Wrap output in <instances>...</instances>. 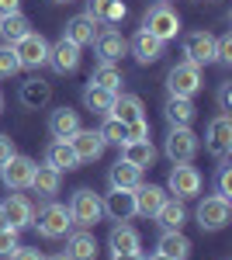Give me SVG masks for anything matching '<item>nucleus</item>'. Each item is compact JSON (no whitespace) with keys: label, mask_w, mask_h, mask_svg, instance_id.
<instances>
[{"label":"nucleus","mask_w":232,"mask_h":260,"mask_svg":"<svg viewBox=\"0 0 232 260\" xmlns=\"http://www.w3.org/2000/svg\"><path fill=\"white\" fill-rule=\"evenodd\" d=\"M201 184H205V180H201V170H197V167H191V163H174V170H170V177H167V194L187 201L201 191Z\"/></svg>","instance_id":"39448f33"},{"label":"nucleus","mask_w":232,"mask_h":260,"mask_svg":"<svg viewBox=\"0 0 232 260\" xmlns=\"http://www.w3.org/2000/svg\"><path fill=\"white\" fill-rule=\"evenodd\" d=\"M0 208H4V215H7V225L18 229V233L35 222V205L24 198V194H7V201H4Z\"/></svg>","instance_id":"ddd939ff"},{"label":"nucleus","mask_w":232,"mask_h":260,"mask_svg":"<svg viewBox=\"0 0 232 260\" xmlns=\"http://www.w3.org/2000/svg\"><path fill=\"white\" fill-rule=\"evenodd\" d=\"M108 250H111V253H139V250H142V236H139L132 225L118 222L115 229L108 233Z\"/></svg>","instance_id":"5701e85b"},{"label":"nucleus","mask_w":232,"mask_h":260,"mask_svg":"<svg viewBox=\"0 0 232 260\" xmlns=\"http://www.w3.org/2000/svg\"><path fill=\"white\" fill-rule=\"evenodd\" d=\"M197 225L205 229V233H218V229H225L232 219V205L229 198H218V194H212V198H205L201 205H197Z\"/></svg>","instance_id":"423d86ee"},{"label":"nucleus","mask_w":232,"mask_h":260,"mask_svg":"<svg viewBox=\"0 0 232 260\" xmlns=\"http://www.w3.org/2000/svg\"><path fill=\"white\" fill-rule=\"evenodd\" d=\"M70 219H73V225H80V229H90V225H97L101 222V215H104V208H101V198H97L90 187H80V191H73V198H70Z\"/></svg>","instance_id":"7ed1b4c3"},{"label":"nucleus","mask_w":232,"mask_h":260,"mask_svg":"<svg viewBox=\"0 0 232 260\" xmlns=\"http://www.w3.org/2000/svg\"><path fill=\"white\" fill-rule=\"evenodd\" d=\"M142 31H149L156 35L159 42H170L180 35V14H177L174 7H167V4H156L146 11V18H142Z\"/></svg>","instance_id":"f03ea898"},{"label":"nucleus","mask_w":232,"mask_h":260,"mask_svg":"<svg viewBox=\"0 0 232 260\" xmlns=\"http://www.w3.org/2000/svg\"><path fill=\"white\" fill-rule=\"evenodd\" d=\"M87 14L97 24H118V21H125L128 7H125V0H87Z\"/></svg>","instance_id":"4be33fe9"},{"label":"nucleus","mask_w":232,"mask_h":260,"mask_svg":"<svg viewBox=\"0 0 232 260\" xmlns=\"http://www.w3.org/2000/svg\"><path fill=\"white\" fill-rule=\"evenodd\" d=\"M218 108L222 111H232V80L218 83Z\"/></svg>","instance_id":"79ce46f5"},{"label":"nucleus","mask_w":232,"mask_h":260,"mask_svg":"<svg viewBox=\"0 0 232 260\" xmlns=\"http://www.w3.org/2000/svg\"><path fill=\"white\" fill-rule=\"evenodd\" d=\"M163 45L167 42H159L156 35H149V31H142L139 28L136 35H132V42H128V49H132V56H136L142 66H149V62H156L159 56H163Z\"/></svg>","instance_id":"aec40b11"},{"label":"nucleus","mask_w":232,"mask_h":260,"mask_svg":"<svg viewBox=\"0 0 232 260\" xmlns=\"http://www.w3.org/2000/svg\"><path fill=\"white\" fill-rule=\"evenodd\" d=\"M205 149L212 153L215 160H225L232 153V118L222 111L218 118L208 121V132H205Z\"/></svg>","instance_id":"6e6552de"},{"label":"nucleus","mask_w":232,"mask_h":260,"mask_svg":"<svg viewBox=\"0 0 232 260\" xmlns=\"http://www.w3.org/2000/svg\"><path fill=\"white\" fill-rule=\"evenodd\" d=\"M31 174H35V160H31V156H21V153H14L11 160L0 167V180L7 184V191H24V187H31Z\"/></svg>","instance_id":"1a4fd4ad"},{"label":"nucleus","mask_w":232,"mask_h":260,"mask_svg":"<svg viewBox=\"0 0 232 260\" xmlns=\"http://www.w3.org/2000/svg\"><path fill=\"white\" fill-rule=\"evenodd\" d=\"M94 49H97V59L101 62H118L125 52H128V42L121 39V31H97L94 39Z\"/></svg>","instance_id":"a211bd4d"},{"label":"nucleus","mask_w":232,"mask_h":260,"mask_svg":"<svg viewBox=\"0 0 232 260\" xmlns=\"http://www.w3.org/2000/svg\"><path fill=\"white\" fill-rule=\"evenodd\" d=\"M97 132H101V139H104V142H115V146L125 142V125H121L115 115H104V125H101Z\"/></svg>","instance_id":"c9c22d12"},{"label":"nucleus","mask_w":232,"mask_h":260,"mask_svg":"<svg viewBox=\"0 0 232 260\" xmlns=\"http://www.w3.org/2000/svg\"><path fill=\"white\" fill-rule=\"evenodd\" d=\"M159 4H163V0H159Z\"/></svg>","instance_id":"864d4df0"},{"label":"nucleus","mask_w":232,"mask_h":260,"mask_svg":"<svg viewBox=\"0 0 232 260\" xmlns=\"http://www.w3.org/2000/svg\"><path fill=\"white\" fill-rule=\"evenodd\" d=\"M70 146H73V153H77L80 163H94V160L104 156V146H108V142L101 139L97 128H80L77 136L70 139Z\"/></svg>","instance_id":"f8f14e48"},{"label":"nucleus","mask_w":232,"mask_h":260,"mask_svg":"<svg viewBox=\"0 0 232 260\" xmlns=\"http://www.w3.org/2000/svg\"><path fill=\"white\" fill-rule=\"evenodd\" d=\"M184 56H187V62H194V66L215 62V39L208 31H191V35L184 39Z\"/></svg>","instance_id":"4468645a"},{"label":"nucleus","mask_w":232,"mask_h":260,"mask_svg":"<svg viewBox=\"0 0 232 260\" xmlns=\"http://www.w3.org/2000/svg\"><path fill=\"white\" fill-rule=\"evenodd\" d=\"M31 225H39V236H42V240H62V236H70L73 219H70V208H66V205L49 201L39 215H35Z\"/></svg>","instance_id":"f257e3e1"},{"label":"nucleus","mask_w":232,"mask_h":260,"mask_svg":"<svg viewBox=\"0 0 232 260\" xmlns=\"http://www.w3.org/2000/svg\"><path fill=\"white\" fill-rule=\"evenodd\" d=\"M101 208H104V215L115 222H128L136 219V191H125V187H111L104 201H101Z\"/></svg>","instance_id":"9d476101"},{"label":"nucleus","mask_w":232,"mask_h":260,"mask_svg":"<svg viewBox=\"0 0 232 260\" xmlns=\"http://www.w3.org/2000/svg\"><path fill=\"white\" fill-rule=\"evenodd\" d=\"M97 21L90 18V14H77V18H70V24H66V31H62V39H70L73 45H94V39H97Z\"/></svg>","instance_id":"412c9836"},{"label":"nucleus","mask_w":232,"mask_h":260,"mask_svg":"<svg viewBox=\"0 0 232 260\" xmlns=\"http://www.w3.org/2000/svg\"><path fill=\"white\" fill-rule=\"evenodd\" d=\"M59 184H62V174H59L56 167H49V163H35V174H31V191L42 194V198H52L59 194Z\"/></svg>","instance_id":"c85d7f7f"},{"label":"nucleus","mask_w":232,"mask_h":260,"mask_svg":"<svg viewBox=\"0 0 232 260\" xmlns=\"http://www.w3.org/2000/svg\"><path fill=\"white\" fill-rule=\"evenodd\" d=\"M49 66L56 73H73L80 66V45H73L70 39H59L56 45H49Z\"/></svg>","instance_id":"2eb2a0df"},{"label":"nucleus","mask_w":232,"mask_h":260,"mask_svg":"<svg viewBox=\"0 0 232 260\" xmlns=\"http://www.w3.org/2000/svg\"><path fill=\"white\" fill-rule=\"evenodd\" d=\"M163 149H167V156L174 163H191L194 153H197V136H194L191 128H170Z\"/></svg>","instance_id":"9b49d317"},{"label":"nucleus","mask_w":232,"mask_h":260,"mask_svg":"<svg viewBox=\"0 0 232 260\" xmlns=\"http://www.w3.org/2000/svg\"><path fill=\"white\" fill-rule=\"evenodd\" d=\"M56 4H70V0H56Z\"/></svg>","instance_id":"603ef678"},{"label":"nucleus","mask_w":232,"mask_h":260,"mask_svg":"<svg viewBox=\"0 0 232 260\" xmlns=\"http://www.w3.org/2000/svg\"><path fill=\"white\" fill-rule=\"evenodd\" d=\"M21 11V0H0V18L4 14H18Z\"/></svg>","instance_id":"a18cd8bd"},{"label":"nucleus","mask_w":232,"mask_h":260,"mask_svg":"<svg viewBox=\"0 0 232 260\" xmlns=\"http://www.w3.org/2000/svg\"><path fill=\"white\" fill-rule=\"evenodd\" d=\"M28 31H31V21L24 18L21 11L18 14H4V18H0V39L7 42V45H14L18 39H24Z\"/></svg>","instance_id":"72a5a7b5"},{"label":"nucleus","mask_w":232,"mask_h":260,"mask_svg":"<svg viewBox=\"0 0 232 260\" xmlns=\"http://www.w3.org/2000/svg\"><path fill=\"white\" fill-rule=\"evenodd\" d=\"M132 139H149V121H146V118L128 121V125H125V142H132Z\"/></svg>","instance_id":"a19ab883"},{"label":"nucleus","mask_w":232,"mask_h":260,"mask_svg":"<svg viewBox=\"0 0 232 260\" xmlns=\"http://www.w3.org/2000/svg\"><path fill=\"white\" fill-rule=\"evenodd\" d=\"M11 49H14V56H18L21 70H39V66L49 62V42L42 39L39 31H28V35L18 39Z\"/></svg>","instance_id":"0eeeda50"},{"label":"nucleus","mask_w":232,"mask_h":260,"mask_svg":"<svg viewBox=\"0 0 232 260\" xmlns=\"http://www.w3.org/2000/svg\"><path fill=\"white\" fill-rule=\"evenodd\" d=\"M215 194H218V198H232V167H218V177H215Z\"/></svg>","instance_id":"4c0bfd02"},{"label":"nucleus","mask_w":232,"mask_h":260,"mask_svg":"<svg viewBox=\"0 0 232 260\" xmlns=\"http://www.w3.org/2000/svg\"><path fill=\"white\" fill-rule=\"evenodd\" d=\"M111 115H115L121 125L146 118V115H142V98H136V94H118V98H115V108H111Z\"/></svg>","instance_id":"473e14b6"},{"label":"nucleus","mask_w":232,"mask_h":260,"mask_svg":"<svg viewBox=\"0 0 232 260\" xmlns=\"http://www.w3.org/2000/svg\"><path fill=\"white\" fill-rule=\"evenodd\" d=\"M90 83L108 87V90H118L121 87V70H118L115 62H97V70L90 73Z\"/></svg>","instance_id":"f704fd0d"},{"label":"nucleus","mask_w":232,"mask_h":260,"mask_svg":"<svg viewBox=\"0 0 232 260\" xmlns=\"http://www.w3.org/2000/svg\"><path fill=\"white\" fill-rule=\"evenodd\" d=\"M156 222L163 225V233H167V229H184V222H187L184 201L180 198H167L163 205H159V212H156Z\"/></svg>","instance_id":"2f4dec72"},{"label":"nucleus","mask_w":232,"mask_h":260,"mask_svg":"<svg viewBox=\"0 0 232 260\" xmlns=\"http://www.w3.org/2000/svg\"><path fill=\"white\" fill-rule=\"evenodd\" d=\"M97 250H101V246H97V240L87 229L66 236V260H97Z\"/></svg>","instance_id":"393cba45"},{"label":"nucleus","mask_w":232,"mask_h":260,"mask_svg":"<svg viewBox=\"0 0 232 260\" xmlns=\"http://www.w3.org/2000/svg\"><path fill=\"white\" fill-rule=\"evenodd\" d=\"M121 160H128L132 167L146 170L156 163V146L149 139H132V142H121Z\"/></svg>","instance_id":"a878e982"},{"label":"nucleus","mask_w":232,"mask_h":260,"mask_svg":"<svg viewBox=\"0 0 232 260\" xmlns=\"http://www.w3.org/2000/svg\"><path fill=\"white\" fill-rule=\"evenodd\" d=\"M0 229H7V215H4V208H0Z\"/></svg>","instance_id":"de8ad7c7"},{"label":"nucleus","mask_w":232,"mask_h":260,"mask_svg":"<svg viewBox=\"0 0 232 260\" xmlns=\"http://www.w3.org/2000/svg\"><path fill=\"white\" fill-rule=\"evenodd\" d=\"M191 240L180 233V229H167L163 236H159V243H156V253H163V257H174V260H187L191 257Z\"/></svg>","instance_id":"b1692460"},{"label":"nucleus","mask_w":232,"mask_h":260,"mask_svg":"<svg viewBox=\"0 0 232 260\" xmlns=\"http://www.w3.org/2000/svg\"><path fill=\"white\" fill-rule=\"evenodd\" d=\"M163 115L170 121V128H191V121L197 118V108L191 104V98H170Z\"/></svg>","instance_id":"cd10ccee"},{"label":"nucleus","mask_w":232,"mask_h":260,"mask_svg":"<svg viewBox=\"0 0 232 260\" xmlns=\"http://www.w3.org/2000/svg\"><path fill=\"white\" fill-rule=\"evenodd\" d=\"M108 180H111V187L136 191L139 184H142V170H139V167H132L128 160H121V156H118V160L111 163V170H108Z\"/></svg>","instance_id":"c756f323"},{"label":"nucleus","mask_w":232,"mask_h":260,"mask_svg":"<svg viewBox=\"0 0 232 260\" xmlns=\"http://www.w3.org/2000/svg\"><path fill=\"white\" fill-rule=\"evenodd\" d=\"M111 260H146L142 253H111Z\"/></svg>","instance_id":"49530a36"},{"label":"nucleus","mask_w":232,"mask_h":260,"mask_svg":"<svg viewBox=\"0 0 232 260\" xmlns=\"http://www.w3.org/2000/svg\"><path fill=\"white\" fill-rule=\"evenodd\" d=\"M18 98H21V104H24V108H31V111H42V108L52 101V83L42 80V77H31V80L21 83Z\"/></svg>","instance_id":"dca6fc26"},{"label":"nucleus","mask_w":232,"mask_h":260,"mask_svg":"<svg viewBox=\"0 0 232 260\" xmlns=\"http://www.w3.org/2000/svg\"><path fill=\"white\" fill-rule=\"evenodd\" d=\"M167 90H170V98H194L197 90H201V66H194V62H177L170 66V73H167Z\"/></svg>","instance_id":"20e7f679"},{"label":"nucleus","mask_w":232,"mask_h":260,"mask_svg":"<svg viewBox=\"0 0 232 260\" xmlns=\"http://www.w3.org/2000/svg\"><path fill=\"white\" fill-rule=\"evenodd\" d=\"M0 111H4V94H0Z\"/></svg>","instance_id":"3c124183"},{"label":"nucleus","mask_w":232,"mask_h":260,"mask_svg":"<svg viewBox=\"0 0 232 260\" xmlns=\"http://www.w3.org/2000/svg\"><path fill=\"white\" fill-rule=\"evenodd\" d=\"M45 163L56 167L59 174H62V170H77V167H80V160H77V153H73V146H70V139H52V142H49V149H45Z\"/></svg>","instance_id":"bb28decb"},{"label":"nucleus","mask_w":232,"mask_h":260,"mask_svg":"<svg viewBox=\"0 0 232 260\" xmlns=\"http://www.w3.org/2000/svg\"><path fill=\"white\" fill-rule=\"evenodd\" d=\"M170 198L167 187H156V184H139L136 187V215H146V219H156L159 205Z\"/></svg>","instance_id":"6ab92c4d"},{"label":"nucleus","mask_w":232,"mask_h":260,"mask_svg":"<svg viewBox=\"0 0 232 260\" xmlns=\"http://www.w3.org/2000/svg\"><path fill=\"white\" fill-rule=\"evenodd\" d=\"M45 260H66V253H59V257H45Z\"/></svg>","instance_id":"8fccbe9b"},{"label":"nucleus","mask_w":232,"mask_h":260,"mask_svg":"<svg viewBox=\"0 0 232 260\" xmlns=\"http://www.w3.org/2000/svg\"><path fill=\"white\" fill-rule=\"evenodd\" d=\"M11 260H45L39 253V250H31V246H18L14 253H11Z\"/></svg>","instance_id":"37998d69"},{"label":"nucleus","mask_w":232,"mask_h":260,"mask_svg":"<svg viewBox=\"0 0 232 260\" xmlns=\"http://www.w3.org/2000/svg\"><path fill=\"white\" fill-rule=\"evenodd\" d=\"M215 62H232V31H225L222 39H215Z\"/></svg>","instance_id":"58836bf2"},{"label":"nucleus","mask_w":232,"mask_h":260,"mask_svg":"<svg viewBox=\"0 0 232 260\" xmlns=\"http://www.w3.org/2000/svg\"><path fill=\"white\" fill-rule=\"evenodd\" d=\"M80 128V111H73V108H56L52 115H49V136L52 139H73Z\"/></svg>","instance_id":"f3484780"},{"label":"nucleus","mask_w":232,"mask_h":260,"mask_svg":"<svg viewBox=\"0 0 232 260\" xmlns=\"http://www.w3.org/2000/svg\"><path fill=\"white\" fill-rule=\"evenodd\" d=\"M21 243H18V229H0V257H11L14 250H18Z\"/></svg>","instance_id":"ea45409f"},{"label":"nucleus","mask_w":232,"mask_h":260,"mask_svg":"<svg viewBox=\"0 0 232 260\" xmlns=\"http://www.w3.org/2000/svg\"><path fill=\"white\" fill-rule=\"evenodd\" d=\"M14 156V142H11V136H0V167Z\"/></svg>","instance_id":"c03bdc74"},{"label":"nucleus","mask_w":232,"mask_h":260,"mask_svg":"<svg viewBox=\"0 0 232 260\" xmlns=\"http://www.w3.org/2000/svg\"><path fill=\"white\" fill-rule=\"evenodd\" d=\"M115 98H118V90L97 87V83H87V90H83V104H87V111H94V115H111Z\"/></svg>","instance_id":"7c9ffc66"},{"label":"nucleus","mask_w":232,"mask_h":260,"mask_svg":"<svg viewBox=\"0 0 232 260\" xmlns=\"http://www.w3.org/2000/svg\"><path fill=\"white\" fill-rule=\"evenodd\" d=\"M18 70H21V62H18V56H14V49L4 42V45H0V80H4V77H14Z\"/></svg>","instance_id":"e433bc0d"},{"label":"nucleus","mask_w":232,"mask_h":260,"mask_svg":"<svg viewBox=\"0 0 232 260\" xmlns=\"http://www.w3.org/2000/svg\"><path fill=\"white\" fill-rule=\"evenodd\" d=\"M149 260H174V257H163V253H153Z\"/></svg>","instance_id":"09e8293b"}]
</instances>
